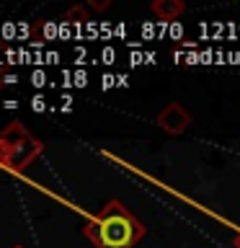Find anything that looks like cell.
<instances>
[{"label": "cell", "instance_id": "cell-1", "mask_svg": "<svg viewBox=\"0 0 240 248\" xmlns=\"http://www.w3.org/2000/svg\"><path fill=\"white\" fill-rule=\"evenodd\" d=\"M83 232L98 248H132L142 238L145 228L121 202L111 199L93 220H88Z\"/></svg>", "mask_w": 240, "mask_h": 248}, {"label": "cell", "instance_id": "cell-2", "mask_svg": "<svg viewBox=\"0 0 240 248\" xmlns=\"http://www.w3.org/2000/svg\"><path fill=\"white\" fill-rule=\"evenodd\" d=\"M0 137H3L5 142L11 145L8 170H13V173H21V170H26L31 163L39 158V153H42V142H39L34 135H29V132L23 129L21 122H11L3 132H0Z\"/></svg>", "mask_w": 240, "mask_h": 248}, {"label": "cell", "instance_id": "cell-3", "mask_svg": "<svg viewBox=\"0 0 240 248\" xmlns=\"http://www.w3.org/2000/svg\"><path fill=\"white\" fill-rule=\"evenodd\" d=\"M155 122H158V127L163 132H168V135H183L186 127L191 124V116H189V111H186L181 104H168L158 114Z\"/></svg>", "mask_w": 240, "mask_h": 248}, {"label": "cell", "instance_id": "cell-4", "mask_svg": "<svg viewBox=\"0 0 240 248\" xmlns=\"http://www.w3.org/2000/svg\"><path fill=\"white\" fill-rule=\"evenodd\" d=\"M186 11V5L181 0H155L152 3V13L158 16L163 23H176L178 16Z\"/></svg>", "mask_w": 240, "mask_h": 248}, {"label": "cell", "instance_id": "cell-5", "mask_svg": "<svg viewBox=\"0 0 240 248\" xmlns=\"http://www.w3.org/2000/svg\"><path fill=\"white\" fill-rule=\"evenodd\" d=\"M65 21L67 23H85L88 21V11H85L83 5H77V8H73V11L65 13Z\"/></svg>", "mask_w": 240, "mask_h": 248}, {"label": "cell", "instance_id": "cell-6", "mask_svg": "<svg viewBox=\"0 0 240 248\" xmlns=\"http://www.w3.org/2000/svg\"><path fill=\"white\" fill-rule=\"evenodd\" d=\"M31 108H34L36 114H42L46 108V98L44 96H34V98H31Z\"/></svg>", "mask_w": 240, "mask_h": 248}, {"label": "cell", "instance_id": "cell-7", "mask_svg": "<svg viewBox=\"0 0 240 248\" xmlns=\"http://www.w3.org/2000/svg\"><path fill=\"white\" fill-rule=\"evenodd\" d=\"M31 80H34V85H36V88H42V85L46 83V75L42 73V70H36V73L31 75Z\"/></svg>", "mask_w": 240, "mask_h": 248}, {"label": "cell", "instance_id": "cell-8", "mask_svg": "<svg viewBox=\"0 0 240 248\" xmlns=\"http://www.w3.org/2000/svg\"><path fill=\"white\" fill-rule=\"evenodd\" d=\"M88 5L93 8V11H106V8L111 5V3H108V0H90Z\"/></svg>", "mask_w": 240, "mask_h": 248}, {"label": "cell", "instance_id": "cell-9", "mask_svg": "<svg viewBox=\"0 0 240 248\" xmlns=\"http://www.w3.org/2000/svg\"><path fill=\"white\" fill-rule=\"evenodd\" d=\"M181 34H183V29H181V23H170V36H173V39H181Z\"/></svg>", "mask_w": 240, "mask_h": 248}, {"label": "cell", "instance_id": "cell-10", "mask_svg": "<svg viewBox=\"0 0 240 248\" xmlns=\"http://www.w3.org/2000/svg\"><path fill=\"white\" fill-rule=\"evenodd\" d=\"M44 34H46V36H54V34H57V29H54V23H44Z\"/></svg>", "mask_w": 240, "mask_h": 248}, {"label": "cell", "instance_id": "cell-11", "mask_svg": "<svg viewBox=\"0 0 240 248\" xmlns=\"http://www.w3.org/2000/svg\"><path fill=\"white\" fill-rule=\"evenodd\" d=\"M75 80H77L75 85H85V80H88V75H85V73H83V70H80V73H77V75H75Z\"/></svg>", "mask_w": 240, "mask_h": 248}, {"label": "cell", "instance_id": "cell-12", "mask_svg": "<svg viewBox=\"0 0 240 248\" xmlns=\"http://www.w3.org/2000/svg\"><path fill=\"white\" fill-rule=\"evenodd\" d=\"M114 83H116V78H114V75H104V88H111Z\"/></svg>", "mask_w": 240, "mask_h": 248}, {"label": "cell", "instance_id": "cell-13", "mask_svg": "<svg viewBox=\"0 0 240 248\" xmlns=\"http://www.w3.org/2000/svg\"><path fill=\"white\" fill-rule=\"evenodd\" d=\"M114 57H116L114 49H104V60H106V62H114Z\"/></svg>", "mask_w": 240, "mask_h": 248}, {"label": "cell", "instance_id": "cell-14", "mask_svg": "<svg viewBox=\"0 0 240 248\" xmlns=\"http://www.w3.org/2000/svg\"><path fill=\"white\" fill-rule=\"evenodd\" d=\"M186 62H189V65H194V62H199V54H189V57H186Z\"/></svg>", "mask_w": 240, "mask_h": 248}, {"label": "cell", "instance_id": "cell-15", "mask_svg": "<svg viewBox=\"0 0 240 248\" xmlns=\"http://www.w3.org/2000/svg\"><path fill=\"white\" fill-rule=\"evenodd\" d=\"M3 83H5V78H3V75H0V85H3Z\"/></svg>", "mask_w": 240, "mask_h": 248}, {"label": "cell", "instance_id": "cell-16", "mask_svg": "<svg viewBox=\"0 0 240 248\" xmlns=\"http://www.w3.org/2000/svg\"><path fill=\"white\" fill-rule=\"evenodd\" d=\"M13 248H26V246H13Z\"/></svg>", "mask_w": 240, "mask_h": 248}, {"label": "cell", "instance_id": "cell-17", "mask_svg": "<svg viewBox=\"0 0 240 248\" xmlns=\"http://www.w3.org/2000/svg\"><path fill=\"white\" fill-rule=\"evenodd\" d=\"M238 248H240V235H238Z\"/></svg>", "mask_w": 240, "mask_h": 248}]
</instances>
